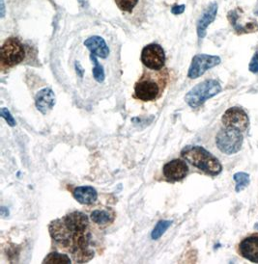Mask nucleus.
<instances>
[{"label":"nucleus","mask_w":258,"mask_h":264,"mask_svg":"<svg viewBox=\"0 0 258 264\" xmlns=\"http://www.w3.org/2000/svg\"><path fill=\"white\" fill-rule=\"evenodd\" d=\"M57 102V98L51 89L45 88L38 92L35 98V104L37 109L42 114H47L54 108Z\"/></svg>","instance_id":"nucleus-11"},{"label":"nucleus","mask_w":258,"mask_h":264,"mask_svg":"<svg viewBox=\"0 0 258 264\" xmlns=\"http://www.w3.org/2000/svg\"><path fill=\"white\" fill-rule=\"evenodd\" d=\"M90 59L92 60V63L94 64L93 67V77L95 78V80L99 83L104 82L105 78H106V75H105V71H104V68L101 66V64L99 63L98 59H97V56L93 55L91 54L90 55Z\"/></svg>","instance_id":"nucleus-19"},{"label":"nucleus","mask_w":258,"mask_h":264,"mask_svg":"<svg viewBox=\"0 0 258 264\" xmlns=\"http://www.w3.org/2000/svg\"><path fill=\"white\" fill-rule=\"evenodd\" d=\"M84 45L88 48L93 55L98 56L101 58H107L110 55V48L105 40L100 36H93L88 38Z\"/></svg>","instance_id":"nucleus-13"},{"label":"nucleus","mask_w":258,"mask_h":264,"mask_svg":"<svg viewBox=\"0 0 258 264\" xmlns=\"http://www.w3.org/2000/svg\"><path fill=\"white\" fill-rule=\"evenodd\" d=\"M218 13V4L212 3L208 6L197 22V35L199 39H203L206 36V29L207 27L215 21L216 16Z\"/></svg>","instance_id":"nucleus-12"},{"label":"nucleus","mask_w":258,"mask_h":264,"mask_svg":"<svg viewBox=\"0 0 258 264\" xmlns=\"http://www.w3.org/2000/svg\"><path fill=\"white\" fill-rule=\"evenodd\" d=\"M73 196L81 205H92L98 199V192L90 185H82L73 190Z\"/></svg>","instance_id":"nucleus-14"},{"label":"nucleus","mask_w":258,"mask_h":264,"mask_svg":"<svg viewBox=\"0 0 258 264\" xmlns=\"http://www.w3.org/2000/svg\"><path fill=\"white\" fill-rule=\"evenodd\" d=\"M90 217L95 224L104 226L113 223L114 220V213L109 209H96L91 212Z\"/></svg>","instance_id":"nucleus-15"},{"label":"nucleus","mask_w":258,"mask_h":264,"mask_svg":"<svg viewBox=\"0 0 258 264\" xmlns=\"http://www.w3.org/2000/svg\"><path fill=\"white\" fill-rule=\"evenodd\" d=\"M141 62L149 70H163L166 63L164 48L157 44L146 45L141 51Z\"/></svg>","instance_id":"nucleus-6"},{"label":"nucleus","mask_w":258,"mask_h":264,"mask_svg":"<svg viewBox=\"0 0 258 264\" xmlns=\"http://www.w3.org/2000/svg\"><path fill=\"white\" fill-rule=\"evenodd\" d=\"M222 92V85L216 79H207L191 88L185 96V100L191 108H197Z\"/></svg>","instance_id":"nucleus-3"},{"label":"nucleus","mask_w":258,"mask_h":264,"mask_svg":"<svg viewBox=\"0 0 258 264\" xmlns=\"http://www.w3.org/2000/svg\"><path fill=\"white\" fill-rule=\"evenodd\" d=\"M181 155L191 165L210 176H218L223 171L220 160L201 146H187L181 151Z\"/></svg>","instance_id":"nucleus-2"},{"label":"nucleus","mask_w":258,"mask_h":264,"mask_svg":"<svg viewBox=\"0 0 258 264\" xmlns=\"http://www.w3.org/2000/svg\"><path fill=\"white\" fill-rule=\"evenodd\" d=\"M169 70H145L135 85V98L142 101L160 99L169 83Z\"/></svg>","instance_id":"nucleus-1"},{"label":"nucleus","mask_w":258,"mask_h":264,"mask_svg":"<svg viewBox=\"0 0 258 264\" xmlns=\"http://www.w3.org/2000/svg\"><path fill=\"white\" fill-rule=\"evenodd\" d=\"M164 176L169 181H180L189 173V166L182 159H173L163 168Z\"/></svg>","instance_id":"nucleus-9"},{"label":"nucleus","mask_w":258,"mask_h":264,"mask_svg":"<svg viewBox=\"0 0 258 264\" xmlns=\"http://www.w3.org/2000/svg\"><path fill=\"white\" fill-rule=\"evenodd\" d=\"M249 72L253 74H258V50L255 52V54L251 58L249 65H248Z\"/></svg>","instance_id":"nucleus-22"},{"label":"nucleus","mask_w":258,"mask_h":264,"mask_svg":"<svg viewBox=\"0 0 258 264\" xmlns=\"http://www.w3.org/2000/svg\"><path fill=\"white\" fill-rule=\"evenodd\" d=\"M239 252L247 260L258 263V235H250L239 244Z\"/></svg>","instance_id":"nucleus-10"},{"label":"nucleus","mask_w":258,"mask_h":264,"mask_svg":"<svg viewBox=\"0 0 258 264\" xmlns=\"http://www.w3.org/2000/svg\"><path fill=\"white\" fill-rule=\"evenodd\" d=\"M0 115L1 117L7 121V123L10 125V126H15L16 125V120L14 119V117L12 116L11 112L8 110L6 107H2L1 110H0Z\"/></svg>","instance_id":"nucleus-21"},{"label":"nucleus","mask_w":258,"mask_h":264,"mask_svg":"<svg viewBox=\"0 0 258 264\" xmlns=\"http://www.w3.org/2000/svg\"><path fill=\"white\" fill-rule=\"evenodd\" d=\"M43 263L69 264L72 263V260H71L70 256H68L67 254L54 252V253H48L45 256Z\"/></svg>","instance_id":"nucleus-16"},{"label":"nucleus","mask_w":258,"mask_h":264,"mask_svg":"<svg viewBox=\"0 0 258 264\" xmlns=\"http://www.w3.org/2000/svg\"><path fill=\"white\" fill-rule=\"evenodd\" d=\"M0 3H1V18H3V17H4V15H5V6H4V1H3V0H1V1H0Z\"/></svg>","instance_id":"nucleus-26"},{"label":"nucleus","mask_w":258,"mask_h":264,"mask_svg":"<svg viewBox=\"0 0 258 264\" xmlns=\"http://www.w3.org/2000/svg\"><path fill=\"white\" fill-rule=\"evenodd\" d=\"M222 121L225 126L235 127L241 131H246L249 126V118L247 113L239 107H231L225 111Z\"/></svg>","instance_id":"nucleus-8"},{"label":"nucleus","mask_w":258,"mask_h":264,"mask_svg":"<svg viewBox=\"0 0 258 264\" xmlns=\"http://www.w3.org/2000/svg\"><path fill=\"white\" fill-rule=\"evenodd\" d=\"M76 69H77V74H78V76H79V77H83V73H84V71H83L82 67H81V65L79 64V62L76 63Z\"/></svg>","instance_id":"nucleus-24"},{"label":"nucleus","mask_w":258,"mask_h":264,"mask_svg":"<svg viewBox=\"0 0 258 264\" xmlns=\"http://www.w3.org/2000/svg\"><path fill=\"white\" fill-rule=\"evenodd\" d=\"M233 179L235 180V191L237 193L246 189L250 182V176L247 173H244V172H238L234 174Z\"/></svg>","instance_id":"nucleus-17"},{"label":"nucleus","mask_w":258,"mask_h":264,"mask_svg":"<svg viewBox=\"0 0 258 264\" xmlns=\"http://www.w3.org/2000/svg\"><path fill=\"white\" fill-rule=\"evenodd\" d=\"M139 0H115L117 7L123 12H132Z\"/></svg>","instance_id":"nucleus-20"},{"label":"nucleus","mask_w":258,"mask_h":264,"mask_svg":"<svg viewBox=\"0 0 258 264\" xmlns=\"http://www.w3.org/2000/svg\"><path fill=\"white\" fill-rule=\"evenodd\" d=\"M0 214H1V216H3V217H6V216H8V215H9V210H8V209H6V208L2 207L1 209H0Z\"/></svg>","instance_id":"nucleus-25"},{"label":"nucleus","mask_w":258,"mask_h":264,"mask_svg":"<svg viewBox=\"0 0 258 264\" xmlns=\"http://www.w3.org/2000/svg\"><path fill=\"white\" fill-rule=\"evenodd\" d=\"M242 131L235 127L225 126L217 133L216 145L223 154L231 155L239 153L243 147Z\"/></svg>","instance_id":"nucleus-4"},{"label":"nucleus","mask_w":258,"mask_h":264,"mask_svg":"<svg viewBox=\"0 0 258 264\" xmlns=\"http://www.w3.org/2000/svg\"><path fill=\"white\" fill-rule=\"evenodd\" d=\"M171 224H172V221H159L157 224H156L154 230L152 231V233H151L152 239H153V240L160 239V238L163 236V234H164L166 231H168V229L171 226Z\"/></svg>","instance_id":"nucleus-18"},{"label":"nucleus","mask_w":258,"mask_h":264,"mask_svg":"<svg viewBox=\"0 0 258 264\" xmlns=\"http://www.w3.org/2000/svg\"><path fill=\"white\" fill-rule=\"evenodd\" d=\"M25 58V49L18 38H9L1 47V65L11 67L19 65Z\"/></svg>","instance_id":"nucleus-5"},{"label":"nucleus","mask_w":258,"mask_h":264,"mask_svg":"<svg viewBox=\"0 0 258 264\" xmlns=\"http://www.w3.org/2000/svg\"><path fill=\"white\" fill-rule=\"evenodd\" d=\"M185 5H175V6H173L172 8H171V13L173 14V15H180V14H182V13H184V11H185Z\"/></svg>","instance_id":"nucleus-23"},{"label":"nucleus","mask_w":258,"mask_h":264,"mask_svg":"<svg viewBox=\"0 0 258 264\" xmlns=\"http://www.w3.org/2000/svg\"><path fill=\"white\" fill-rule=\"evenodd\" d=\"M220 63H221V58L219 56L197 54L191 60L188 77L191 79L198 78L203 76L208 70L218 66Z\"/></svg>","instance_id":"nucleus-7"}]
</instances>
